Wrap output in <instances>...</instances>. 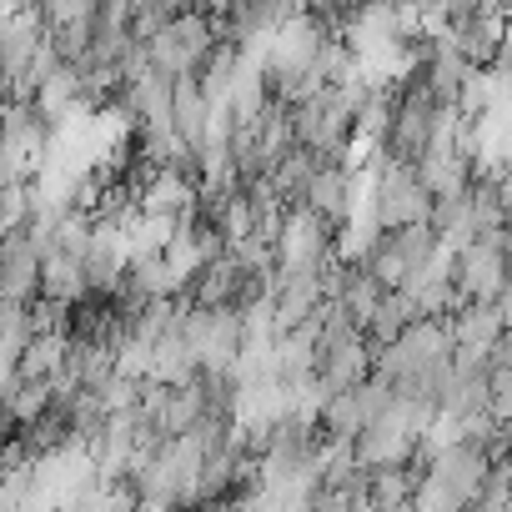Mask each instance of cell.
<instances>
[{"label":"cell","instance_id":"2","mask_svg":"<svg viewBox=\"0 0 512 512\" xmlns=\"http://www.w3.org/2000/svg\"><path fill=\"white\" fill-rule=\"evenodd\" d=\"M327 246H332V231H327V221H322L312 206L287 211V226H282V236H277V262H282V272H322V267H332V262H327Z\"/></svg>","mask_w":512,"mask_h":512},{"label":"cell","instance_id":"4","mask_svg":"<svg viewBox=\"0 0 512 512\" xmlns=\"http://www.w3.org/2000/svg\"><path fill=\"white\" fill-rule=\"evenodd\" d=\"M302 201H307L322 221H342V216L352 211V171L337 166V161H327V166L317 171V181L307 186Z\"/></svg>","mask_w":512,"mask_h":512},{"label":"cell","instance_id":"1","mask_svg":"<svg viewBox=\"0 0 512 512\" xmlns=\"http://www.w3.org/2000/svg\"><path fill=\"white\" fill-rule=\"evenodd\" d=\"M432 211H437V196L427 191V181L417 176V166L387 161L377 171V221H382V231L422 226V221H432Z\"/></svg>","mask_w":512,"mask_h":512},{"label":"cell","instance_id":"3","mask_svg":"<svg viewBox=\"0 0 512 512\" xmlns=\"http://www.w3.org/2000/svg\"><path fill=\"white\" fill-rule=\"evenodd\" d=\"M86 287H91V272H86L81 256L51 246V251H46V262H41V297L56 302V307H71V302H81Z\"/></svg>","mask_w":512,"mask_h":512}]
</instances>
